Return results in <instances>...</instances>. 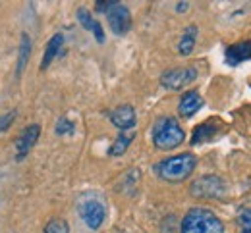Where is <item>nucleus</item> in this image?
<instances>
[{
    "label": "nucleus",
    "mask_w": 251,
    "mask_h": 233,
    "mask_svg": "<svg viewBox=\"0 0 251 233\" xmlns=\"http://www.w3.org/2000/svg\"><path fill=\"white\" fill-rule=\"evenodd\" d=\"M197 166V158L189 152L178 154V156H170L164 158L162 162H158L155 166V171L158 173V177L166 179V181H184L193 173V169Z\"/></svg>",
    "instance_id": "f257e3e1"
},
{
    "label": "nucleus",
    "mask_w": 251,
    "mask_h": 233,
    "mask_svg": "<svg viewBox=\"0 0 251 233\" xmlns=\"http://www.w3.org/2000/svg\"><path fill=\"white\" fill-rule=\"evenodd\" d=\"M182 233H224V226L215 212L193 208L182 220Z\"/></svg>",
    "instance_id": "f03ea898"
},
{
    "label": "nucleus",
    "mask_w": 251,
    "mask_h": 233,
    "mask_svg": "<svg viewBox=\"0 0 251 233\" xmlns=\"http://www.w3.org/2000/svg\"><path fill=\"white\" fill-rule=\"evenodd\" d=\"M186 139L184 129L176 118H160L153 127V143L160 150H172L180 147Z\"/></svg>",
    "instance_id": "7ed1b4c3"
},
{
    "label": "nucleus",
    "mask_w": 251,
    "mask_h": 233,
    "mask_svg": "<svg viewBox=\"0 0 251 233\" xmlns=\"http://www.w3.org/2000/svg\"><path fill=\"white\" fill-rule=\"evenodd\" d=\"M224 193H226V185H224V181L220 177H217V175L199 177L191 185V195L193 197H199V199H219Z\"/></svg>",
    "instance_id": "20e7f679"
},
{
    "label": "nucleus",
    "mask_w": 251,
    "mask_h": 233,
    "mask_svg": "<svg viewBox=\"0 0 251 233\" xmlns=\"http://www.w3.org/2000/svg\"><path fill=\"white\" fill-rule=\"evenodd\" d=\"M195 79H197V69L195 67H174V69H166L160 75L162 87H166L170 91H180L186 85L193 83Z\"/></svg>",
    "instance_id": "39448f33"
},
{
    "label": "nucleus",
    "mask_w": 251,
    "mask_h": 233,
    "mask_svg": "<svg viewBox=\"0 0 251 233\" xmlns=\"http://www.w3.org/2000/svg\"><path fill=\"white\" fill-rule=\"evenodd\" d=\"M79 216L83 218V222L87 224V228L91 230H99L106 218V208L100 200L89 199L79 204Z\"/></svg>",
    "instance_id": "423d86ee"
},
{
    "label": "nucleus",
    "mask_w": 251,
    "mask_h": 233,
    "mask_svg": "<svg viewBox=\"0 0 251 233\" xmlns=\"http://www.w3.org/2000/svg\"><path fill=\"white\" fill-rule=\"evenodd\" d=\"M106 18H108V25H110V29H112L114 35L122 37L131 27V14H129V10L126 8L124 4H120V2H114L110 6V10L106 12Z\"/></svg>",
    "instance_id": "0eeeda50"
},
{
    "label": "nucleus",
    "mask_w": 251,
    "mask_h": 233,
    "mask_svg": "<svg viewBox=\"0 0 251 233\" xmlns=\"http://www.w3.org/2000/svg\"><path fill=\"white\" fill-rule=\"evenodd\" d=\"M110 120H112V124L118 127V129H133L135 127V122H137V118H135V110H133V106H129V104H124V106H118L116 110H112L110 112Z\"/></svg>",
    "instance_id": "6e6552de"
},
{
    "label": "nucleus",
    "mask_w": 251,
    "mask_h": 233,
    "mask_svg": "<svg viewBox=\"0 0 251 233\" xmlns=\"http://www.w3.org/2000/svg\"><path fill=\"white\" fill-rule=\"evenodd\" d=\"M251 58V41H242L226 48V62L228 66H240L242 62Z\"/></svg>",
    "instance_id": "1a4fd4ad"
},
{
    "label": "nucleus",
    "mask_w": 251,
    "mask_h": 233,
    "mask_svg": "<svg viewBox=\"0 0 251 233\" xmlns=\"http://www.w3.org/2000/svg\"><path fill=\"white\" fill-rule=\"evenodd\" d=\"M39 135H41V126H37V124H33L27 129H24V133L20 135V139L16 143V147H18V160H22L31 150L33 145L39 139Z\"/></svg>",
    "instance_id": "9d476101"
},
{
    "label": "nucleus",
    "mask_w": 251,
    "mask_h": 233,
    "mask_svg": "<svg viewBox=\"0 0 251 233\" xmlns=\"http://www.w3.org/2000/svg\"><path fill=\"white\" fill-rule=\"evenodd\" d=\"M201 106H203L201 95H199L197 91H189V93H186V95L182 97V100H180L178 112H180V116H184V118H191L195 112H199Z\"/></svg>",
    "instance_id": "9b49d317"
},
{
    "label": "nucleus",
    "mask_w": 251,
    "mask_h": 233,
    "mask_svg": "<svg viewBox=\"0 0 251 233\" xmlns=\"http://www.w3.org/2000/svg\"><path fill=\"white\" fill-rule=\"evenodd\" d=\"M217 131H219V127H217L215 122H207V124L197 126L193 135H191V145H203V143H207L209 139L215 137Z\"/></svg>",
    "instance_id": "f8f14e48"
},
{
    "label": "nucleus",
    "mask_w": 251,
    "mask_h": 233,
    "mask_svg": "<svg viewBox=\"0 0 251 233\" xmlns=\"http://www.w3.org/2000/svg\"><path fill=\"white\" fill-rule=\"evenodd\" d=\"M195 41H197V27L195 25H189L188 29L184 31L182 39H180V44H178V52L182 56H189L195 48Z\"/></svg>",
    "instance_id": "ddd939ff"
},
{
    "label": "nucleus",
    "mask_w": 251,
    "mask_h": 233,
    "mask_svg": "<svg viewBox=\"0 0 251 233\" xmlns=\"http://www.w3.org/2000/svg\"><path fill=\"white\" fill-rule=\"evenodd\" d=\"M29 56H31V39L29 35L24 33L22 35V44H20V58H18V69H16V75L20 77L24 73V69L29 62Z\"/></svg>",
    "instance_id": "4468645a"
},
{
    "label": "nucleus",
    "mask_w": 251,
    "mask_h": 233,
    "mask_svg": "<svg viewBox=\"0 0 251 233\" xmlns=\"http://www.w3.org/2000/svg\"><path fill=\"white\" fill-rule=\"evenodd\" d=\"M62 42H64V37L60 33L54 35V37L49 41L47 50H45V58H43V64H41V67H43V69H47V67L50 66V62H52V60H54V56L58 54V50H60Z\"/></svg>",
    "instance_id": "2eb2a0df"
},
{
    "label": "nucleus",
    "mask_w": 251,
    "mask_h": 233,
    "mask_svg": "<svg viewBox=\"0 0 251 233\" xmlns=\"http://www.w3.org/2000/svg\"><path fill=\"white\" fill-rule=\"evenodd\" d=\"M133 141V133L131 135H120L116 141H114V145L110 147V150H108V154L110 156H122L126 150H127V147H129V143Z\"/></svg>",
    "instance_id": "dca6fc26"
},
{
    "label": "nucleus",
    "mask_w": 251,
    "mask_h": 233,
    "mask_svg": "<svg viewBox=\"0 0 251 233\" xmlns=\"http://www.w3.org/2000/svg\"><path fill=\"white\" fill-rule=\"evenodd\" d=\"M43 233H70V228H68V222L62 220V218H54L47 224L45 232Z\"/></svg>",
    "instance_id": "f3484780"
},
{
    "label": "nucleus",
    "mask_w": 251,
    "mask_h": 233,
    "mask_svg": "<svg viewBox=\"0 0 251 233\" xmlns=\"http://www.w3.org/2000/svg\"><path fill=\"white\" fill-rule=\"evenodd\" d=\"M77 20H79V23H81L87 31H93V27L97 25V20H93L91 12L85 10V8H79V10H77Z\"/></svg>",
    "instance_id": "a211bd4d"
},
{
    "label": "nucleus",
    "mask_w": 251,
    "mask_h": 233,
    "mask_svg": "<svg viewBox=\"0 0 251 233\" xmlns=\"http://www.w3.org/2000/svg\"><path fill=\"white\" fill-rule=\"evenodd\" d=\"M238 224L242 233H251V208H244L238 216Z\"/></svg>",
    "instance_id": "6ab92c4d"
},
{
    "label": "nucleus",
    "mask_w": 251,
    "mask_h": 233,
    "mask_svg": "<svg viewBox=\"0 0 251 233\" xmlns=\"http://www.w3.org/2000/svg\"><path fill=\"white\" fill-rule=\"evenodd\" d=\"M56 133H58V135L74 133V124H72L70 120H66V118H62V120L58 122V126H56Z\"/></svg>",
    "instance_id": "aec40b11"
},
{
    "label": "nucleus",
    "mask_w": 251,
    "mask_h": 233,
    "mask_svg": "<svg viewBox=\"0 0 251 233\" xmlns=\"http://www.w3.org/2000/svg\"><path fill=\"white\" fill-rule=\"evenodd\" d=\"M114 2H116V0H99V2H95V4H97V12H100V14H106Z\"/></svg>",
    "instance_id": "412c9836"
},
{
    "label": "nucleus",
    "mask_w": 251,
    "mask_h": 233,
    "mask_svg": "<svg viewBox=\"0 0 251 233\" xmlns=\"http://www.w3.org/2000/svg\"><path fill=\"white\" fill-rule=\"evenodd\" d=\"M14 118H16V112H10L8 116H2V118H0V131H4V129L14 122Z\"/></svg>",
    "instance_id": "4be33fe9"
},
{
    "label": "nucleus",
    "mask_w": 251,
    "mask_h": 233,
    "mask_svg": "<svg viewBox=\"0 0 251 233\" xmlns=\"http://www.w3.org/2000/svg\"><path fill=\"white\" fill-rule=\"evenodd\" d=\"M189 8V2H178V6H176V12H186Z\"/></svg>",
    "instance_id": "5701e85b"
}]
</instances>
